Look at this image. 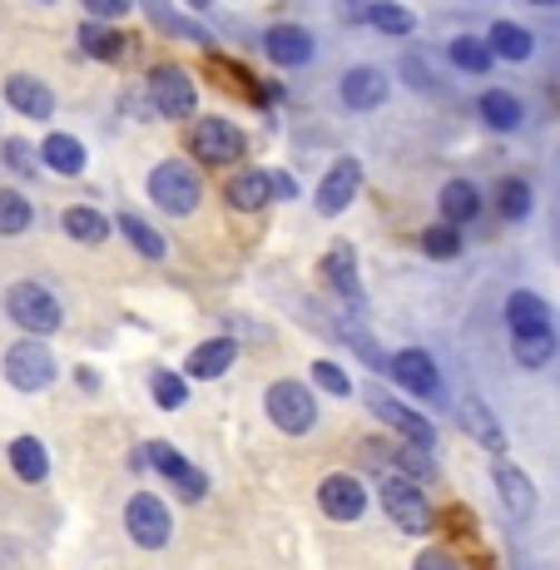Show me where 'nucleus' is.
Masks as SVG:
<instances>
[{"mask_svg": "<svg viewBox=\"0 0 560 570\" xmlns=\"http://www.w3.org/2000/svg\"><path fill=\"white\" fill-rule=\"evenodd\" d=\"M149 100L164 119H184L194 109V80L179 65H159V70L149 75Z\"/></svg>", "mask_w": 560, "mask_h": 570, "instance_id": "nucleus-7", "label": "nucleus"}, {"mask_svg": "<svg viewBox=\"0 0 560 570\" xmlns=\"http://www.w3.org/2000/svg\"><path fill=\"white\" fill-rule=\"evenodd\" d=\"M491 55H501V60H525V55H531V30L525 26H515V20H497V26H491Z\"/></svg>", "mask_w": 560, "mask_h": 570, "instance_id": "nucleus-23", "label": "nucleus"}, {"mask_svg": "<svg viewBox=\"0 0 560 570\" xmlns=\"http://www.w3.org/2000/svg\"><path fill=\"white\" fill-rule=\"evenodd\" d=\"M491 46L487 40H477V36H461V40H452V65L456 70H466V75H481V70H491Z\"/></svg>", "mask_w": 560, "mask_h": 570, "instance_id": "nucleus-30", "label": "nucleus"}, {"mask_svg": "<svg viewBox=\"0 0 560 570\" xmlns=\"http://www.w3.org/2000/svg\"><path fill=\"white\" fill-rule=\"evenodd\" d=\"M80 50L95 55V60H119L125 40H119V30H109V26H80Z\"/></svg>", "mask_w": 560, "mask_h": 570, "instance_id": "nucleus-31", "label": "nucleus"}, {"mask_svg": "<svg viewBox=\"0 0 560 570\" xmlns=\"http://www.w3.org/2000/svg\"><path fill=\"white\" fill-rule=\"evenodd\" d=\"M497 491H501V501H507V511L515 521L536 511V487L515 462H497Z\"/></svg>", "mask_w": 560, "mask_h": 570, "instance_id": "nucleus-16", "label": "nucleus"}, {"mask_svg": "<svg viewBox=\"0 0 560 570\" xmlns=\"http://www.w3.org/2000/svg\"><path fill=\"white\" fill-rule=\"evenodd\" d=\"M412 570H461L456 566V556L452 551H442V546H426L422 556H416V566Z\"/></svg>", "mask_w": 560, "mask_h": 570, "instance_id": "nucleus-41", "label": "nucleus"}, {"mask_svg": "<svg viewBox=\"0 0 560 570\" xmlns=\"http://www.w3.org/2000/svg\"><path fill=\"white\" fill-rule=\"evenodd\" d=\"M115 224H119V234H125L129 244H135L145 258H164V254H169V244H164V234H159V228H149L139 214H119Z\"/></svg>", "mask_w": 560, "mask_h": 570, "instance_id": "nucleus-26", "label": "nucleus"}, {"mask_svg": "<svg viewBox=\"0 0 560 570\" xmlns=\"http://www.w3.org/2000/svg\"><path fill=\"white\" fill-rule=\"evenodd\" d=\"M234 357H238V343H234V337H208V343H199V347L189 353L184 372H189V377H199V382L224 377V372L234 367Z\"/></svg>", "mask_w": 560, "mask_h": 570, "instance_id": "nucleus-13", "label": "nucleus"}, {"mask_svg": "<svg viewBox=\"0 0 560 570\" xmlns=\"http://www.w3.org/2000/svg\"><path fill=\"white\" fill-rule=\"evenodd\" d=\"M263 50H268L273 65H288V70H298V65L313 60V36H307L303 26H273L268 36H263Z\"/></svg>", "mask_w": 560, "mask_h": 570, "instance_id": "nucleus-12", "label": "nucleus"}, {"mask_svg": "<svg viewBox=\"0 0 560 570\" xmlns=\"http://www.w3.org/2000/svg\"><path fill=\"white\" fill-rule=\"evenodd\" d=\"M149 199L164 208V214H194L204 199V184L194 174V164L184 159H164L159 169L149 174Z\"/></svg>", "mask_w": 560, "mask_h": 570, "instance_id": "nucleus-1", "label": "nucleus"}, {"mask_svg": "<svg viewBox=\"0 0 560 570\" xmlns=\"http://www.w3.org/2000/svg\"><path fill=\"white\" fill-rule=\"evenodd\" d=\"M263 407H268V422L278 426V432H288V436H303L307 426L317 422V402H313V392L303 387V382H273L268 387V397H263Z\"/></svg>", "mask_w": 560, "mask_h": 570, "instance_id": "nucleus-2", "label": "nucleus"}, {"mask_svg": "<svg viewBox=\"0 0 560 570\" xmlns=\"http://www.w3.org/2000/svg\"><path fill=\"white\" fill-rule=\"evenodd\" d=\"M372 412H377L382 422H392V426H397V432L407 436V442H416V446H432V442H436V432H432V426H426V416H416L412 407H402V402H392L387 392H372Z\"/></svg>", "mask_w": 560, "mask_h": 570, "instance_id": "nucleus-15", "label": "nucleus"}, {"mask_svg": "<svg viewBox=\"0 0 560 570\" xmlns=\"http://www.w3.org/2000/svg\"><path fill=\"white\" fill-rule=\"evenodd\" d=\"M357 184H362V164L357 159H337L333 169L323 174V184H317V214H343L347 204L357 199Z\"/></svg>", "mask_w": 560, "mask_h": 570, "instance_id": "nucleus-10", "label": "nucleus"}, {"mask_svg": "<svg viewBox=\"0 0 560 570\" xmlns=\"http://www.w3.org/2000/svg\"><path fill=\"white\" fill-rule=\"evenodd\" d=\"M145 452H149V466H159V471H164V476H169V481H179L184 471H189V462H184V456L174 452L169 442H154V446H145Z\"/></svg>", "mask_w": 560, "mask_h": 570, "instance_id": "nucleus-38", "label": "nucleus"}, {"mask_svg": "<svg viewBox=\"0 0 560 570\" xmlns=\"http://www.w3.org/2000/svg\"><path fill=\"white\" fill-rule=\"evenodd\" d=\"M6 377H10V387H20V392L50 387V382H55V357H50V347L40 343V337H30V343H16V347L6 353Z\"/></svg>", "mask_w": 560, "mask_h": 570, "instance_id": "nucleus-5", "label": "nucleus"}, {"mask_svg": "<svg viewBox=\"0 0 560 570\" xmlns=\"http://www.w3.org/2000/svg\"><path fill=\"white\" fill-rule=\"evenodd\" d=\"M461 426H466L477 442H487L491 452H501V442H507V436H501V426H497V416H491L487 402H477V397L461 402Z\"/></svg>", "mask_w": 560, "mask_h": 570, "instance_id": "nucleus-24", "label": "nucleus"}, {"mask_svg": "<svg viewBox=\"0 0 560 570\" xmlns=\"http://www.w3.org/2000/svg\"><path fill=\"white\" fill-rule=\"evenodd\" d=\"M174 491H179L184 501H204V491H208V476H204L199 466H189V471H184L179 481H174Z\"/></svg>", "mask_w": 560, "mask_h": 570, "instance_id": "nucleus-40", "label": "nucleus"}, {"mask_svg": "<svg viewBox=\"0 0 560 570\" xmlns=\"http://www.w3.org/2000/svg\"><path fill=\"white\" fill-rule=\"evenodd\" d=\"M40 159H46L55 174H80L85 169V145L70 139V135H50L46 145H40Z\"/></svg>", "mask_w": 560, "mask_h": 570, "instance_id": "nucleus-25", "label": "nucleus"}, {"mask_svg": "<svg viewBox=\"0 0 560 570\" xmlns=\"http://www.w3.org/2000/svg\"><path fill=\"white\" fill-rule=\"evenodd\" d=\"M392 382H397L402 392H412V397H436V387H442V377H436V363L422 353V347H407V353H397L387 363Z\"/></svg>", "mask_w": 560, "mask_h": 570, "instance_id": "nucleus-11", "label": "nucleus"}, {"mask_svg": "<svg viewBox=\"0 0 560 570\" xmlns=\"http://www.w3.org/2000/svg\"><path fill=\"white\" fill-rule=\"evenodd\" d=\"M30 218H36V214H30V204L20 199L16 189H0V234H6V238L10 234H26Z\"/></svg>", "mask_w": 560, "mask_h": 570, "instance_id": "nucleus-33", "label": "nucleus"}, {"mask_svg": "<svg viewBox=\"0 0 560 570\" xmlns=\"http://www.w3.org/2000/svg\"><path fill=\"white\" fill-rule=\"evenodd\" d=\"M268 199H273V174L244 169V174H234V179H228V204H234L238 214H258Z\"/></svg>", "mask_w": 560, "mask_h": 570, "instance_id": "nucleus-17", "label": "nucleus"}, {"mask_svg": "<svg viewBox=\"0 0 560 570\" xmlns=\"http://www.w3.org/2000/svg\"><path fill=\"white\" fill-rule=\"evenodd\" d=\"M6 164H10V169H20V174H36L40 169V159L26 149V139H10V145H6Z\"/></svg>", "mask_w": 560, "mask_h": 570, "instance_id": "nucleus-42", "label": "nucleus"}, {"mask_svg": "<svg viewBox=\"0 0 560 570\" xmlns=\"http://www.w3.org/2000/svg\"><path fill=\"white\" fill-rule=\"evenodd\" d=\"M327 278L337 283V293H343V298L362 303V283H357V254H353V244H333V254H327Z\"/></svg>", "mask_w": 560, "mask_h": 570, "instance_id": "nucleus-22", "label": "nucleus"}, {"mask_svg": "<svg viewBox=\"0 0 560 570\" xmlns=\"http://www.w3.org/2000/svg\"><path fill=\"white\" fill-rule=\"evenodd\" d=\"M477 105H481V119H487L491 129H515L521 125V100L507 95V90H487Z\"/></svg>", "mask_w": 560, "mask_h": 570, "instance_id": "nucleus-28", "label": "nucleus"}, {"mask_svg": "<svg viewBox=\"0 0 560 570\" xmlns=\"http://www.w3.org/2000/svg\"><path fill=\"white\" fill-rule=\"evenodd\" d=\"M317 507H323V517H333V521H357L362 511H367V491H362L357 476L337 471V476H327L323 487H317Z\"/></svg>", "mask_w": 560, "mask_h": 570, "instance_id": "nucleus-9", "label": "nucleus"}, {"mask_svg": "<svg viewBox=\"0 0 560 570\" xmlns=\"http://www.w3.org/2000/svg\"><path fill=\"white\" fill-rule=\"evenodd\" d=\"M273 194H278V199H293V194H298V189H293V179H288V174H273Z\"/></svg>", "mask_w": 560, "mask_h": 570, "instance_id": "nucleus-45", "label": "nucleus"}, {"mask_svg": "<svg viewBox=\"0 0 560 570\" xmlns=\"http://www.w3.org/2000/svg\"><path fill=\"white\" fill-rule=\"evenodd\" d=\"M125 525H129V535H135V546H145V551H159V546H169V535H174L169 507H164L159 497H149V491H139V497L125 507Z\"/></svg>", "mask_w": 560, "mask_h": 570, "instance_id": "nucleus-6", "label": "nucleus"}, {"mask_svg": "<svg viewBox=\"0 0 560 570\" xmlns=\"http://www.w3.org/2000/svg\"><path fill=\"white\" fill-rule=\"evenodd\" d=\"M387 100V75L372 70V65H357V70L343 75V105L347 109H377Z\"/></svg>", "mask_w": 560, "mask_h": 570, "instance_id": "nucleus-14", "label": "nucleus"}, {"mask_svg": "<svg viewBox=\"0 0 560 570\" xmlns=\"http://www.w3.org/2000/svg\"><path fill=\"white\" fill-rule=\"evenodd\" d=\"M129 6H135V0H85V10H90L95 20H119Z\"/></svg>", "mask_w": 560, "mask_h": 570, "instance_id": "nucleus-43", "label": "nucleus"}, {"mask_svg": "<svg viewBox=\"0 0 560 570\" xmlns=\"http://www.w3.org/2000/svg\"><path fill=\"white\" fill-rule=\"evenodd\" d=\"M65 234H70L75 244H105L109 218L95 214V208H65Z\"/></svg>", "mask_w": 560, "mask_h": 570, "instance_id": "nucleus-27", "label": "nucleus"}, {"mask_svg": "<svg viewBox=\"0 0 560 570\" xmlns=\"http://www.w3.org/2000/svg\"><path fill=\"white\" fill-rule=\"evenodd\" d=\"M10 466H16L20 481H46L50 476V456L36 436H16V442H10Z\"/></svg>", "mask_w": 560, "mask_h": 570, "instance_id": "nucleus-21", "label": "nucleus"}, {"mask_svg": "<svg viewBox=\"0 0 560 570\" xmlns=\"http://www.w3.org/2000/svg\"><path fill=\"white\" fill-rule=\"evenodd\" d=\"M6 313L16 317L30 337H46L60 327V303H55V293L40 288V283H16V288L6 293Z\"/></svg>", "mask_w": 560, "mask_h": 570, "instance_id": "nucleus-3", "label": "nucleus"}, {"mask_svg": "<svg viewBox=\"0 0 560 570\" xmlns=\"http://www.w3.org/2000/svg\"><path fill=\"white\" fill-rule=\"evenodd\" d=\"M6 100L16 105L20 115H30V119H50V109H55V95L40 80H30V75H10V80H6Z\"/></svg>", "mask_w": 560, "mask_h": 570, "instance_id": "nucleus-19", "label": "nucleus"}, {"mask_svg": "<svg viewBox=\"0 0 560 570\" xmlns=\"http://www.w3.org/2000/svg\"><path fill=\"white\" fill-rule=\"evenodd\" d=\"M507 323L515 337L525 333H551V308H546L536 293H511L507 298Z\"/></svg>", "mask_w": 560, "mask_h": 570, "instance_id": "nucleus-18", "label": "nucleus"}, {"mask_svg": "<svg viewBox=\"0 0 560 570\" xmlns=\"http://www.w3.org/2000/svg\"><path fill=\"white\" fill-rule=\"evenodd\" d=\"M397 471H402V476H407V481H432V446H416V442H407V446H402V452H397Z\"/></svg>", "mask_w": 560, "mask_h": 570, "instance_id": "nucleus-34", "label": "nucleus"}, {"mask_svg": "<svg viewBox=\"0 0 560 570\" xmlns=\"http://www.w3.org/2000/svg\"><path fill=\"white\" fill-rule=\"evenodd\" d=\"M313 382L323 392H333V397H347V392H353V382H347V372L337 363H313Z\"/></svg>", "mask_w": 560, "mask_h": 570, "instance_id": "nucleus-39", "label": "nucleus"}, {"mask_svg": "<svg viewBox=\"0 0 560 570\" xmlns=\"http://www.w3.org/2000/svg\"><path fill=\"white\" fill-rule=\"evenodd\" d=\"M184 397H189V382L179 377V372H154V402L159 407H184Z\"/></svg>", "mask_w": 560, "mask_h": 570, "instance_id": "nucleus-35", "label": "nucleus"}, {"mask_svg": "<svg viewBox=\"0 0 560 570\" xmlns=\"http://www.w3.org/2000/svg\"><path fill=\"white\" fill-rule=\"evenodd\" d=\"M556 357V337L551 333H525L515 337V363L521 367H546Z\"/></svg>", "mask_w": 560, "mask_h": 570, "instance_id": "nucleus-32", "label": "nucleus"}, {"mask_svg": "<svg viewBox=\"0 0 560 570\" xmlns=\"http://www.w3.org/2000/svg\"><path fill=\"white\" fill-rule=\"evenodd\" d=\"M367 26H377L382 36H412V30H416V16H412L407 6L377 0V6H372V16H367Z\"/></svg>", "mask_w": 560, "mask_h": 570, "instance_id": "nucleus-29", "label": "nucleus"}, {"mask_svg": "<svg viewBox=\"0 0 560 570\" xmlns=\"http://www.w3.org/2000/svg\"><path fill=\"white\" fill-rule=\"evenodd\" d=\"M372 6H377V0H343V16H347V20H367Z\"/></svg>", "mask_w": 560, "mask_h": 570, "instance_id": "nucleus-44", "label": "nucleus"}, {"mask_svg": "<svg viewBox=\"0 0 560 570\" xmlns=\"http://www.w3.org/2000/svg\"><path fill=\"white\" fill-rule=\"evenodd\" d=\"M194 149H199L204 164H234L244 155V135H238V125H228V119H199L194 125Z\"/></svg>", "mask_w": 560, "mask_h": 570, "instance_id": "nucleus-8", "label": "nucleus"}, {"mask_svg": "<svg viewBox=\"0 0 560 570\" xmlns=\"http://www.w3.org/2000/svg\"><path fill=\"white\" fill-rule=\"evenodd\" d=\"M536 6H556V0H536Z\"/></svg>", "mask_w": 560, "mask_h": 570, "instance_id": "nucleus-47", "label": "nucleus"}, {"mask_svg": "<svg viewBox=\"0 0 560 570\" xmlns=\"http://www.w3.org/2000/svg\"><path fill=\"white\" fill-rule=\"evenodd\" d=\"M481 214V194H477V184H466V179H452L442 189V218L452 228H461V224H471V218Z\"/></svg>", "mask_w": 560, "mask_h": 570, "instance_id": "nucleus-20", "label": "nucleus"}, {"mask_svg": "<svg viewBox=\"0 0 560 570\" xmlns=\"http://www.w3.org/2000/svg\"><path fill=\"white\" fill-rule=\"evenodd\" d=\"M189 6H194V10H204V6H208V0H189Z\"/></svg>", "mask_w": 560, "mask_h": 570, "instance_id": "nucleus-46", "label": "nucleus"}, {"mask_svg": "<svg viewBox=\"0 0 560 570\" xmlns=\"http://www.w3.org/2000/svg\"><path fill=\"white\" fill-rule=\"evenodd\" d=\"M382 507H387V517L397 521L402 531H412V535H426V531H432V501H426L422 487H416V481H407L402 471L382 481Z\"/></svg>", "mask_w": 560, "mask_h": 570, "instance_id": "nucleus-4", "label": "nucleus"}, {"mask_svg": "<svg viewBox=\"0 0 560 570\" xmlns=\"http://www.w3.org/2000/svg\"><path fill=\"white\" fill-rule=\"evenodd\" d=\"M501 214H507L511 224L531 214V184H521V179H507V184H501Z\"/></svg>", "mask_w": 560, "mask_h": 570, "instance_id": "nucleus-37", "label": "nucleus"}, {"mask_svg": "<svg viewBox=\"0 0 560 570\" xmlns=\"http://www.w3.org/2000/svg\"><path fill=\"white\" fill-rule=\"evenodd\" d=\"M422 248L432 258H456L461 254V234L452 224H436V228H426V234H422Z\"/></svg>", "mask_w": 560, "mask_h": 570, "instance_id": "nucleus-36", "label": "nucleus"}]
</instances>
